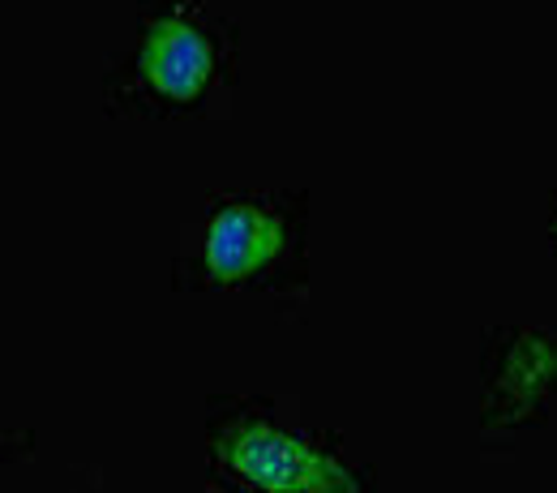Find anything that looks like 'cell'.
<instances>
[{"instance_id":"obj_1","label":"cell","mask_w":557,"mask_h":493,"mask_svg":"<svg viewBox=\"0 0 557 493\" xmlns=\"http://www.w3.org/2000/svg\"><path fill=\"white\" fill-rule=\"evenodd\" d=\"M210 459L219 481L240 490H356L360 472L313 429L283 421L262 404H223L210 421Z\"/></svg>"},{"instance_id":"obj_2","label":"cell","mask_w":557,"mask_h":493,"mask_svg":"<svg viewBox=\"0 0 557 493\" xmlns=\"http://www.w3.org/2000/svg\"><path fill=\"white\" fill-rule=\"evenodd\" d=\"M300 249V214L283 198L232 194L219 198L194 227L189 275L210 287H267L283 283Z\"/></svg>"},{"instance_id":"obj_3","label":"cell","mask_w":557,"mask_h":493,"mask_svg":"<svg viewBox=\"0 0 557 493\" xmlns=\"http://www.w3.org/2000/svg\"><path fill=\"white\" fill-rule=\"evenodd\" d=\"M227 61V35L202 0H146L129 61L134 95L154 108H198Z\"/></svg>"},{"instance_id":"obj_4","label":"cell","mask_w":557,"mask_h":493,"mask_svg":"<svg viewBox=\"0 0 557 493\" xmlns=\"http://www.w3.org/2000/svg\"><path fill=\"white\" fill-rule=\"evenodd\" d=\"M557 395V335L497 331L485 353V424L519 429L545 417Z\"/></svg>"},{"instance_id":"obj_5","label":"cell","mask_w":557,"mask_h":493,"mask_svg":"<svg viewBox=\"0 0 557 493\" xmlns=\"http://www.w3.org/2000/svg\"><path fill=\"white\" fill-rule=\"evenodd\" d=\"M554 232H557V227H554Z\"/></svg>"}]
</instances>
